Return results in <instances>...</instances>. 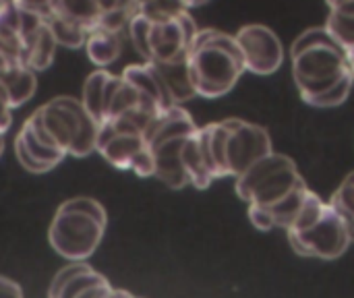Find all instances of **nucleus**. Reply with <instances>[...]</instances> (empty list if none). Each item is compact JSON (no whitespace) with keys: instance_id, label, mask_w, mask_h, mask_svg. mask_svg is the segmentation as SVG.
<instances>
[{"instance_id":"1","label":"nucleus","mask_w":354,"mask_h":298,"mask_svg":"<svg viewBox=\"0 0 354 298\" xmlns=\"http://www.w3.org/2000/svg\"><path fill=\"white\" fill-rule=\"evenodd\" d=\"M309 187L297 164L272 151L236 178V195L249 203V218L255 228L288 230L305 205Z\"/></svg>"},{"instance_id":"2","label":"nucleus","mask_w":354,"mask_h":298,"mask_svg":"<svg viewBox=\"0 0 354 298\" xmlns=\"http://www.w3.org/2000/svg\"><path fill=\"white\" fill-rule=\"evenodd\" d=\"M292 56V77L305 104L334 108L348 100L354 79L348 52L340 44L305 48Z\"/></svg>"},{"instance_id":"3","label":"nucleus","mask_w":354,"mask_h":298,"mask_svg":"<svg viewBox=\"0 0 354 298\" xmlns=\"http://www.w3.org/2000/svg\"><path fill=\"white\" fill-rule=\"evenodd\" d=\"M236 37L218 29H199L189 48V73L195 93L207 100L226 95L245 73Z\"/></svg>"},{"instance_id":"4","label":"nucleus","mask_w":354,"mask_h":298,"mask_svg":"<svg viewBox=\"0 0 354 298\" xmlns=\"http://www.w3.org/2000/svg\"><path fill=\"white\" fill-rule=\"evenodd\" d=\"M106 224L108 216L100 201L75 197L58 207L48 230V241L58 255L71 261H85L100 247Z\"/></svg>"},{"instance_id":"5","label":"nucleus","mask_w":354,"mask_h":298,"mask_svg":"<svg viewBox=\"0 0 354 298\" xmlns=\"http://www.w3.org/2000/svg\"><path fill=\"white\" fill-rule=\"evenodd\" d=\"M290 247L303 257L338 259L346 253L351 241L348 228L330 203L309 191L303 209L286 230Z\"/></svg>"},{"instance_id":"6","label":"nucleus","mask_w":354,"mask_h":298,"mask_svg":"<svg viewBox=\"0 0 354 298\" xmlns=\"http://www.w3.org/2000/svg\"><path fill=\"white\" fill-rule=\"evenodd\" d=\"M199 127L187 110L174 106L151 120L145 131V143L153 158V176L172 189H183L189 176L183 166V147Z\"/></svg>"},{"instance_id":"7","label":"nucleus","mask_w":354,"mask_h":298,"mask_svg":"<svg viewBox=\"0 0 354 298\" xmlns=\"http://www.w3.org/2000/svg\"><path fill=\"white\" fill-rule=\"evenodd\" d=\"M37 112L44 129L64 153L83 158L95 151L100 124L91 118L81 100L60 95L39 106Z\"/></svg>"},{"instance_id":"8","label":"nucleus","mask_w":354,"mask_h":298,"mask_svg":"<svg viewBox=\"0 0 354 298\" xmlns=\"http://www.w3.org/2000/svg\"><path fill=\"white\" fill-rule=\"evenodd\" d=\"M224 124V170L226 176L239 178L253 164L270 156L272 139L263 127L241 118H226Z\"/></svg>"},{"instance_id":"9","label":"nucleus","mask_w":354,"mask_h":298,"mask_svg":"<svg viewBox=\"0 0 354 298\" xmlns=\"http://www.w3.org/2000/svg\"><path fill=\"white\" fill-rule=\"evenodd\" d=\"M236 44L241 48L245 68L255 75H272L284 62V46L274 29L268 25L251 23L241 27L236 33Z\"/></svg>"},{"instance_id":"10","label":"nucleus","mask_w":354,"mask_h":298,"mask_svg":"<svg viewBox=\"0 0 354 298\" xmlns=\"http://www.w3.org/2000/svg\"><path fill=\"white\" fill-rule=\"evenodd\" d=\"M197 25L189 10L178 15L172 21L151 23V62H170L189 54V48L197 35Z\"/></svg>"},{"instance_id":"11","label":"nucleus","mask_w":354,"mask_h":298,"mask_svg":"<svg viewBox=\"0 0 354 298\" xmlns=\"http://www.w3.org/2000/svg\"><path fill=\"white\" fill-rule=\"evenodd\" d=\"M50 298H114L116 290L110 282L100 276L95 270L85 266L83 261H73L64 270H60L52 284Z\"/></svg>"},{"instance_id":"12","label":"nucleus","mask_w":354,"mask_h":298,"mask_svg":"<svg viewBox=\"0 0 354 298\" xmlns=\"http://www.w3.org/2000/svg\"><path fill=\"white\" fill-rule=\"evenodd\" d=\"M15 156H17L19 164L33 174L50 172L52 168H56L66 158L64 151L54 149L48 143L39 141L25 122H23V127L15 139Z\"/></svg>"},{"instance_id":"13","label":"nucleus","mask_w":354,"mask_h":298,"mask_svg":"<svg viewBox=\"0 0 354 298\" xmlns=\"http://www.w3.org/2000/svg\"><path fill=\"white\" fill-rule=\"evenodd\" d=\"M120 77H122L127 83H131L147 104L156 106L158 110L164 112V110L174 108V104H172V100H170L166 87H164V83H162V79H160V75L156 73V68H153L151 62L131 64V66H127V68L122 71Z\"/></svg>"},{"instance_id":"14","label":"nucleus","mask_w":354,"mask_h":298,"mask_svg":"<svg viewBox=\"0 0 354 298\" xmlns=\"http://www.w3.org/2000/svg\"><path fill=\"white\" fill-rule=\"evenodd\" d=\"M35 87V71L27 68L25 64L10 60L6 66L0 68V97H4L10 108L23 106L27 100H31Z\"/></svg>"},{"instance_id":"15","label":"nucleus","mask_w":354,"mask_h":298,"mask_svg":"<svg viewBox=\"0 0 354 298\" xmlns=\"http://www.w3.org/2000/svg\"><path fill=\"white\" fill-rule=\"evenodd\" d=\"M151 64L160 75L174 106H180L183 102H189L197 95L189 73V54L170 62H151Z\"/></svg>"},{"instance_id":"16","label":"nucleus","mask_w":354,"mask_h":298,"mask_svg":"<svg viewBox=\"0 0 354 298\" xmlns=\"http://www.w3.org/2000/svg\"><path fill=\"white\" fill-rule=\"evenodd\" d=\"M44 12H52L64 21H71L89 33L91 29L97 27L104 8L100 6L97 0H50Z\"/></svg>"},{"instance_id":"17","label":"nucleus","mask_w":354,"mask_h":298,"mask_svg":"<svg viewBox=\"0 0 354 298\" xmlns=\"http://www.w3.org/2000/svg\"><path fill=\"white\" fill-rule=\"evenodd\" d=\"M122 46H124L122 33H112L100 27L91 29L85 39L87 56L95 66H110L112 62H116L122 52Z\"/></svg>"},{"instance_id":"18","label":"nucleus","mask_w":354,"mask_h":298,"mask_svg":"<svg viewBox=\"0 0 354 298\" xmlns=\"http://www.w3.org/2000/svg\"><path fill=\"white\" fill-rule=\"evenodd\" d=\"M56 48H58V44H56L48 23H44L41 29L31 39V44L27 46V50L23 52L21 64H25L31 71H44V68H48L52 64Z\"/></svg>"},{"instance_id":"19","label":"nucleus","mask_w":354,"mask_h":298,"mask_svg":"<svg viewBox=\"0 0 354 298\" xmlns=\"http://www.w3.org/2000/svg\"><path fill=\"white\" fill-rule=\"evenodd\" d=\"M112 73L97 68L93 71L85 85H83V95H81V104L85 106V110L91 114V118L102 124L104 122V97H106V85Z\"/></svg>"},{"instance_id":"20","label":"nucleus","mask_w":354,"mask_h":298,"mask_svg":"<svg viewBox=\"0 0 354 298\" xmlns=\"http://www.w3.org/2000/svg\"><path fill=\"white\" fill-rule=\"evenodd\" d=\"M0 50L19 62L21 54V6L12 4L0 10Z\"/></svg>"},{"instance_id":"21","label":"nucleus","mask_w":354,"mask_h":298,"mask_svg":"<svg viewBox=\"0 0 354 298\" xmlns=\"http://www.w3.org/2000/svg\"><path fill=\"white\" fill-rule=\"evenodd\" d=\"M44 19L56 39L58 46H64V48H71V50H79L85 46V39H87V31L71 21H64L52 12H44Z\"/></svg>"},{"instance_id":"22","label":"nucleus","mask_w":354,"mask_h":298,"mask_svg":"<svg viewBox=\"0 0 354 298\" xmlns=\"http://www.w3.org/2000/svg\"><path fill=\"white\" fill-rule=\"evenodd\" d=\"M330 205L336 209V214L342 218V222L346 224L348 228V234H351V241H354V172H351L342 183L340 187L334 191L332 199H330Z\"/></svg>"},{"instance_id":"23","label":"nucleus","mask_w":354,"mask_h":298,"mask_svg":"<svg viewBox=\"0 0 354 298\" xmlns=\"http://www.w3.org/2000/svg\"><path fill=\"white\" fill-rule=\"evenodd\" d=\"M185 10H189V6L183 0H147L139 6V15H143L151 23L172 21Z\"/></svg>"},{"instance_id":"24","label":"nucleus","mask_w":354,"mask_h":298,"mask_svg":"<svg viewBox=\"0 0 354 298\" xmlns=\"http://www.w3.org/2000/svg\"><path fill=\"white\" fill-rule=\"evenodd\" d=\"M127 33H129V39H131L133 48L137 50V54H139L145 62H151V46H149L151 21L137 12V15L129 21V25H127Z\"/></svg>"},{"instance_id":"25","label":"nucleus","mask_w":354,"mask_h":298,"mask_svg":"<svg viewBox=\"0 0 354 298\" xmlns=\"http://www.w3.org/2000/svg\"><path fill=\"white\" fill-rule=\"evenodd\" d=\"M326 29L332 33V37L351 54L354 52V15H344L338 10H330V17L326 21Z\"/></svg>"},{"instance_id":"26","label":"nucleus","mask_w":354,"mask_h":298,"mask_svg":"<svg viewBox=\"0 0 354 298\" xmlns=\"http://www.w3.org/2000/svg\"><path fill=\"white\" fill-rule=\"evenodd\" d=\"M0 298H23L21 286L17 282L0 276Z\"/></svg>"},{"instance_id":"27","label":"nucleus","mask_w":354,"mask_h":298,"mask_svg":"<svg viewBox=\"0 0 354 298\" xmlns=\"http://www.w3.org/2000/svg\"><path fill=\"white\" fill-rule=\"evenodd\" d=\"M10 106L6 104L4 97H0V133H6L12 124V116H10Z\"/></svg>"},{"instance_id":"28","label":"nucleus","mask_w":354,"mask_h":298,"mask_svg":"<svg viewBox=\"0 0 354 298\" xmlns=\"http://www.w3.org/2000/svg\"><path fill=\"white\" fill-rule=\"evenodd\" d=\"M328 4H330V10L354 15V0H328Z\"/></svg>"},{"instance_id":"29","label":"nucleus","mask_w":354,"mask_h":298,"mask_svg":"<svg viewBox=\"0 0 354 298\" xmlns=\"http://www.w3.org/2000/svg\"><path fill=\"white\" fill-rule=\"evenodd\" d=\"M21 6H25V8H31V10H37V12H41L44 15V10L48 8V4H50V0H17Z\"/></svg>"},{"instance_id":"30","label":"nucleus","mask_w":354,"mask_h":298,"mask_svg":"<svg viewBox=\"0 0 354 298\" xmlns=\"http://www.w3.org/2000/svg\"><path fill=\"white\" fill-rule=\"evenodd\" d=\"M97 2H100V6H102L104 10H110V8H116L120 0H97Z\"/></svg>"},{"instance_id":"31","label":"nucleus","mask_w":354,"mask_h":298,"mask_svg":"<svg viewBox=\"0 0 354 298\" xmlns=\"http://www.w3.org/2000/svg\"><path fill=\"white\" fill-rule=\"evenodd\" d=\"M10 60H12V58H10V56H8L6 52H2V50H0V68H2V66H6V64H8Z\"/></svg>"},{"instance_id":"32","label":"nucleus","mask_w":354,"mask_h":298,"mask_svg":"<svg viewBox=\"0 0 354 298\" xmlns=\"http://www.w3.org/2000/svg\"><path fill=\"white\" fill-rule=\"evenodd\" d=\"M12 4H19L17 0H0V10L6 8V6H12Z\"/></svg>"},{"instance_id":"33","label":"nucleus","mask_w":354,"mask_h":298,"mask_svg":"<svg viewBox=\"0 0 354 298\" xmlns=\"http://www.w3.org/2000/svg\"><path fill=\"white\" fill-rule=\"evenodd\" d=\"M348 64H351V75H353V79H354V52L348 54Z\"/></svg>"},{"instance_id":"34","label":"nucleus","mask_w":354,"mask_h":298,"mask_svg":"<svg viewBox=\"0 0 354 298\" xmlns=\"http://www.w3.org/2000/svg\"><path fill=\"white\" fill-rule=\"evenodd\" d=\"M205 2H209V0H193L191 6H201V4H205Z\"/></svg>"},{"instance_id":"35","label":"nucleus","mask_w":354,"mask_h":298,"mask_svg":"<svg viewBox=\"0 0 354 298\" xmlns=\"http://www.w3.org/2000/svg\"><path fill=\"white\" fill-rule=\"evenodd\" d=\"M118 298H139V297H133V295H129V292L120 290V297H118Z\"/></svg>"},{"instance_id":"36","label":"nucleus","mask_w":354,"mask_h":298,"mask_svg":"<svg viewBox=\"0 0 354 298\" xmlns=\"http://www.w3.org/2000/svg\"><path fill=\"white\" fill-rule=\"evenodd\" d=\"M183 2H185V4H187L189 8H191V4H193V0H183Z\"/></svg>"},{"instance_id":"37","label":"nucleus","mask_w":354,"mask_h":298,"mask_svg":"<svg viewBox=\"0 0 354 298\" xmlns=\"http://www.w3.org/2000/svg\"><path fill=\"white\" fill-rule=\"evenodd\" d=\"M143 2H147V0H137V6H141Z\"/></svg>"}]
</instances>
